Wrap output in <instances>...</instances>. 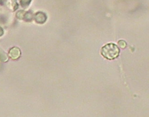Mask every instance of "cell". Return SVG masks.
Instances as JSON below:
<instances>
[{"mask_svg": "<svg viewBox=\"0 0 149 117\" xmlns=\"http://www.w3.org/2000/svg\"><path fill=\"white\" fill-rule=\"evenodd\" d=\"M120 50L118 46L113 43H109L104 45L101 50V53L103 57L108 60H113L119 56Z\"/></svg>", "mask_w": 149, "mask_h": 117, "instance_id": "1", "label": "cell"}, {"mask_svg": "<svg viewBox=\"0 0 149 117\" xmlns=\"http://www.w3.org/2000/svg\"><path fill=\"white\" fill-rule=\"evenodd\" d=\"M118 45L122 49H124L126 46V43L123 40H120L118 42Z\"/></svg>", "mask_w": 149, "mask_h": 117, "instance_id": "2", "label": "cell"}]
</instances>
